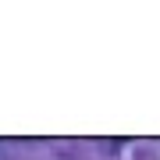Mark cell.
<instances>
[{
  "label": "cell",
  "instance_id": "6da1fadb",
  "mask_svg": "<svg viewBox=\"0 0 160 160\" xmlns=\"http://www.w3.org/2000/svg\"><path fill=\"white\" fill-rule=\"evenodd\" d=\"M0 160H4V157H0Z\"/></svg>",
  "mask_w": 160,
  "mask_h": 160
}]
</instances>
